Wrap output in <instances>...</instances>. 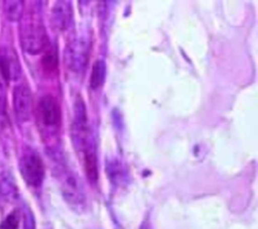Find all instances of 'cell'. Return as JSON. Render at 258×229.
Here are the masks:
<instances>
[{
	"instance_id": "obj_1",
	"label": "cell",
	"mask_w": 258,
	"mask_h": 229,
	"mask_svg": "<svg viewBox=\"0 0 258 229\" xmlns=\"http://www.w3.org/2000/svg\"><path fill=\"white\" fill-rule=\"evenodd\" d=\"M72 140L83 162L88 181L92 185L99 179V160L95 136L89 126H72Z\"/></svg>"
},
{
	"instance_id": "obj_2",
	"label": "cell",
	"mask_w": 258,
	"mask_h": 229,
	"mask_svg": "<svg viewBox=\"0 0 258 229\" xmlns=\"http://www.w3.org/2000/svg\"><path fill=\"white\" fill-rule=\"evenodd\" d=\"M20 42L24 51L37 54L45 49L48 44L45 27L39 17L30 14L24 18L20 28Z\"/></svg>"
},
{
	"instance_id": "obj_3",
	"label": "cell",
	"mask_w": 258,
	"mask_h": 229,
	"mask_svg": "<svg viewBox=\"0 0 258 229\" xmlns=\"http://www.w3.org/2000/svg\"><path fill=\"white\" fill-rule=\"evenodd\" d=\"M60 108L51 95L42 96L36 107V121L42 134H55L60 126Z\"/></svg>"
},
{
	"instance_id": "obj_4",
	"label": "cell",
	"mask_w": 258,
	"mask_h": 229,
	"mask_svg": "<svg viewBox=\"0 0 258 229\" xmlns=\"http://www.w3.org/2000/svg\"><path fill=\"white\" fill-rule=\"evenodd\" d=\"M90 44L86 36L75 37L67 44L63 59L68 70L79 75L85 72L89 61Z\"/></svg>"
},
{
	"instance_id": "obj_5",
	"label": "cell",
	"mask_w": 258,
	"mask_h": 229,
	"mask_svg": "<svg viewBox=\"0 0 258 229\" xmlns=\"http://www.w3.org/2000/svg\"><path fill=\"white\" fill-rule=\"evenodd\" d=\"M58 176L61 193L66 201L75 208H82L86 202V195L81 179L74 170L63 165L59 166Z\"/></svg>"
},
{
	"instance_id": "obj_6",
	"label": "cell",
	"mask_w": 258,
	"mask_h": 229,
	"mask_svg": "<svg viewBox=\"0 0 258 229\" xmlns=\"http://www.w3.org/2000/svg\"><path fill=\"white\" fill-rule=\"evenodd\" d=\"M19 170L24 182L32 187L39 188L44 180V164L39 154L31 149H25L19 158Z\"/></svg>"
},
{
	"instance_id": "obj_7",
	"label": "cell",
	"mask_w": 258,
	"mask_h": 229,
	"mask_svg": "<svg viewBox=\"0 0 258 229\" xmlns=\"http://www.w3.org/2000/svg\"><path fill=\"white\" fill-rule=\"evenodd\" d=\"M13 107L18 121H27L32 111V94L30 89L23 84L17 85L13 90Z\"/></svg>"
},
{
	"instance_id": "obj_8",
	"label": "cell",
	"mask_w": 258,
	"mask_h": 229,
	"mask_svg": "<svg viewBox=\"0 0 258 229\" xmlns=\"http://www.w3.org/2000/svg\"><path fill=\"white\" fill-rule=\"evenodd\" d=\"M21 75V66L16 52L10 47L0 49V76L4 81H16Z\"/></svg>"
},
{
	"instance_id": "obj_9",
	"label": "cell",
	"mask_w": 258,
	"mask_h": 229,
	"mask_svg": "<svg viewBox=\"0 0 258 229\" xmlns=\"http://www.w3.org/2000/svg\"><path fill=\"white\" fill-rule=\"evenodd\" d=\"M73 19V8L70 1H57L50 12L51 26L57 31H64L69 28Z\"/></svg>"
},
{
	"instance_id": "obj_10",
	"label": "cell",
	"mask_w": 258,
	"mask_h": 229,
	"mask_svg": "<svg viewBox=\"0 0 258 229\" xmlns=\"http://www.w3.org/2000/svg\"><path fill=\"white\" fill-rule=\"evenodd\" d=\"M107 174L112 185L119 187L127 182V170L123 163L117 159L112 158L107 162Z\"/></svg>"
},
{
	"instance_id": "obj_11",
	"label": "cell",
	"mask_w": 258,
	"mask_h": 229,
	"mask_svg": "<svg viewBox=\"0 0 258 229\" xmlns=\"http://www.w3.org/2000/svg\"><path fill=\"white\" fill-rule=\"evenodd\" d=\"M17 186L14 178L8 170L0 171V197L5 200H14L17 197Z\"/></svg>"
},
{
	"instance_id": "obj_12",
	"label": "cell",
	"mask_w": 258,
	"mask_h": 229,
	"mask_svg": "<svg viewBox=\"0 0 258 229\" xmlns=\"http://www.w3.org/2000/svg\"><path fill=\"white\" fill-rule=\"evenodd\" d=\"M106 78V63L103 60H97L92 67L91 77H90V86L92 89L97 90L105 82Z\"/></svg>"
},
{
	"instance_id": "obj_13",
	"label": "cell",
	"mask_w": 258,
	"mask_h": 229,
	"mask_svg": "<svg viewBox=\"0 0 258 229\" xmlns=\"http://www.w3.org/2000/svg\"><path fill=\"white\" fill-rule=\"evenodd\" d=\"M88 115L85 102L81 96H77L74 104V121L72 125H87Z\"/></svg>"
},
{
	"instance_id": "obj_14",
	"label": "cell",
	"mask_w": 258,
	"mask_h": 229,
	"mask_svg": "<svg viewBox=\"0 0 258 229\" xmlns=\"http://www.w3.org/2000/svg\"><path fill=\"white\" fill-rule=\"evenodd\" d=\"M3 6L4 14L11 21H17L20 19L23 13V1H5Z\"/></svg>"
},
{
	"instance_id": "obj_15",
	"label": "cell",
	"mask_w": 258,
	"mask_h": 229,
	"mask_svg": "<svg viewBox=\"0 0 258 229\" xmlns=\"http://www.w3.org/2000/svg\"><path fill=\"white\" fill-rule=\"evenodd\" d=\"M44 54L41 60V64L44 70L50 72L57 66V51L54 44H47L44 49Z\"/></svg>"
},
{
	"instance_id": "obj_16",
	"label": "cell",
	"mask_w": 258,
	"mask_h": 229,
	"mask_svg": "<svg viewBox=\"0 0 258 229\" xmlns=\"http://www.w3.org/2000/svg\"><path fill=\"white\" fill-rule=\"evenodd\" d=\"M20 221V215L17 211H13L6 216V218L0 223V229H18Z\"/></svg>"
},
{
	"instance_id": "obj_17",
	"label": "cell",
	"mask_w": 258,
	"mask_h": 229,
	"mask_svg": "<svg viewBox=\"0 0 258 229\" xmlns=\"http://www.w3.org/2000/svg\"><path fill=\"white\" fill-rule=\"evenodd\" d=\"M23 229H35L34 217L29 209H25L23 214Z\"/></svg>"
},
{
	"instance_id": "obj_18",
	"label": "cell",
	"mask_w": 258,
	"mask_h": 229,
	"mask_svg": "<svg viewBox=\"0 0 258 229\" xmlns=\"http://www.w3.org/2000/svg\"><path fill=\"white\" fill-rule=\"evenodd\" d=\"M139 229H153V227H152L150 221H149L148 219H145V220L142 222V224L140 225V228H139Z\"/></svg>"
}]
</instances>
